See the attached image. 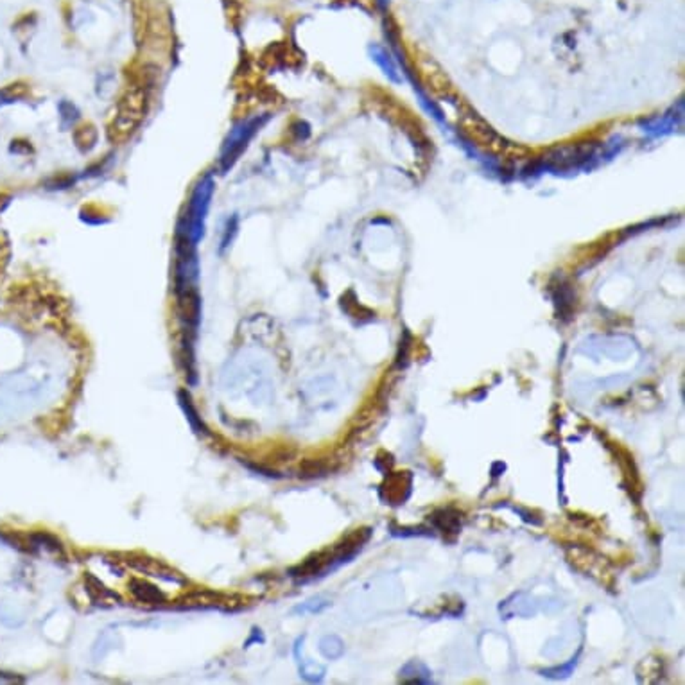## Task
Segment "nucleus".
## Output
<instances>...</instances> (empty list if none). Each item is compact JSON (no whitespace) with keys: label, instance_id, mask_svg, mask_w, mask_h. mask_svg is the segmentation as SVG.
Here are the masks:
<instances>
[{"label":"nucleus","instance_id":"1","mask_svg":"<svg viewBox=\"0 0 685 685\" xmlns=\"http://www.w3.org/2000/svg\"><path fill=\"white\" fill-rule=\"evenodd\" d=\"M212 176H203L193 188L190 197L187 201L185 212L181 213L178 226H176V248H185V250H196L197 243L203 239L205 234L206 213L210 209V201L213 196Z\"/></svg>","mask_w":685,"mask_h":685},{"label":"nucleus","instance_id":"6","mask_svg":"<svg viewBox=\"0 0 685 685\" xmlns=\"http://www.w3.org/2000/svg\"><path fill=\"white\" fill-rule=\"evenodd\" d=\"M84 587L96 605L99 606H115L121 603V596L117 592L110 590L100 580H97L93 574H84Z\"/></svg>","mask_w":685,"mask_h":685},{"label":"nucleus","instance_id":"10","mask_svg":"<svg viewBox=\"0 0 685 685\" xmlns=\"http://www.w3.org/2000/svg\"><path fill=\"white\" fill-rule=\"evenodd\" d=\"M74 140L81 151H90L97 142V130L92 124L80 126L74 131Z\"/></svg>","mask_w":685,"mask_h":685},{"label":"nucleus","instance_id":"4","mask_svg":"<svg viewBox=\"0 0 685 685\" xmlns=\"http://www.w3.org/2000/svg\"><path fill=\"white\" fill-rule=\"evenodd\" d=\"M124 562L130 565L131 569L138 571V573L147 574V576L153 578H160V580L165 581H172V583H180L183 585L185 580L176 573L174 569H171L169 565H165L163 562L156 560V558H151L147 555H126Z\"/></svg>","mask_w":685,"mask_h":685},{"label":"nucleus","instance_id":"9","mask_svg":"<svg viewBox=\"0 0 685 685\" xmlns=\"http://www.w3.org/2000/svg\"><path fill=\"white\" fill-rule=\"evenodd\" d=\"M400 682L404 684H432V677L422 662L411 661L400 669Z\"/></svg>","mask_w":685,"mask_h":685},{"label":"nucleus","instance_id":"2","mask_svg":"<svg viewBox=\"0 0 685 685\" xmlns=\"http://www.w3.org/2000/svg\"><path fill=\"white\" fill-rule=\"evenodd\" d=\"M264 122H266V117H251L246 119V121H241L237 126H234V130H230L225 144H223L221 156H219L223 172L228 171L237 162L239 156L243 155V151L246 149L248 142L255 137V133L262 128Z\"/></svg>","mask_w":685,"mask_h":685},{"label":"nucleus","instance_id":"3","mask_svg":"<svg viewBox=\"0 0 685 685\" xmlns=\"http://www.w3.org/2000/svg\"><path fill=\"white\" fill-rule=\"evenodd\" d=\"M178 603L187 608H219V610H235L243 605L235 596H226V594L205 589L185 594L183 598L178 599Z\"/></svg>","mask_w":685,"mask_h":685},{"label":"nucleus","instance_id":"14","mask_svg":"<svg viewBox=\"0 0 685 685\" xmlns=\"http://www.w3.org/2000/svg\"><path fill=\"white\" fill-rule=\"evenodd\" d=\"M325 470L326 467L322 463V461H306V463H303V468H301L303 476H309V477L319 476V474H323Z\"/></svg>","mask_w":685,"mask_h":685},{"label":"nucleus","instance_id":"7","mask_svg":"<svg viewBox=\"0 0 685 685\" xmlns=\"http://www.w3.org/2000/svg\"><path fill=\"white\" fill-rule=\"evenodd\" d=\"M130 592L138 603H146V605H163L165 603V596L155 585H151L149 581L135 578L130 581Z\"/></svg>","mask_w":685,"mask_h":685},{"label":"nucleus","instance_id":"11","mask_svg":"<svg viewBox=\"0 0 685 685\" xmlns=\"http://www.w3.org/2000/svg\"><path fill=\"white\" fill-rule=\"evenodd\" d=\"M342 649H345L342 648V642L338 637H325L322 640V653L326 658H338V656H341Z\"/></svg>","mask_w":685,"mask_h":685},{"label":"nucleus","instance_id":"15","mask_svg":"<svg viewBox=\"0 0 685 685\" xmlns=\"http://www.w3.org/2000/svg\"><path fill=\"white\" fill-rule=\"evenodd\" d=\"M17 97H20V93L15 92V84H13L11 90H2L0 92V106L6 105V103H13Z\"/></svg>","mask_w":685,"mask_h":685},{"label":"nucleus","instance_id":"12","mask_svg":"<svg viewBox=\"0 0 685 685\" xmlns=\"http://www.w3.org/2000/svg\"><path fill=\"white\" fill-rule=\"evenodd\" d=\"M576 662H578V656H574L573 661L569 662V664L560 665V668L543 669V671H540V673H542L543 677H548V678H567L569 675L573 673V669L576 668Z\"/></svg>","mask_w":685,"mask_h":685},{"label":"nucleus","instance_id":"5","mask_svg":"<svg viewBox=\"0 0 685 685\" xmlns=\"http://www.w3.org/2000/svg\"><path fill=\"white\" fill-rule=\"evenodd\" d=\"M411 479H413V477H411L409 472H398L395 474V476L389 477V479L386 481V485L382 486V490L388 493V495H386V501H388L389 504H395V506L404 504L411 493Z\"/></svg>","mask_w":685,"mask_h":685},{"label":"nucleus","instance_id":"13","mask_svg":"<svg viewBox=\"0 0 685 685\" xmlns=\"http://www.w3.org/2000/svg\"><path fill=\"white\" fill-rule=\"evenodd\" d=\"M235 234H237V218L234 216V218L228 219L225 225V232H223V239H221V251L230 246Z\"/></svg>","mask_w":685,"mask_h":685},{"label":"nucleus","instance_id":"8","mask_svg":"<svg viewBox=\"0 0 685 685\" xmlns=\"http://www.w3.org/2000/svg\"><path fill=\"white\" fill-rule=\"evenodd\" d=\"M430 522L436 529L443 531V533H451V535H458L461 531V515L460 511L452 510V508H443V510L436 511L430 517Z\"/></svg>","mask_w":685,"mask_h":685}]
</instances>
